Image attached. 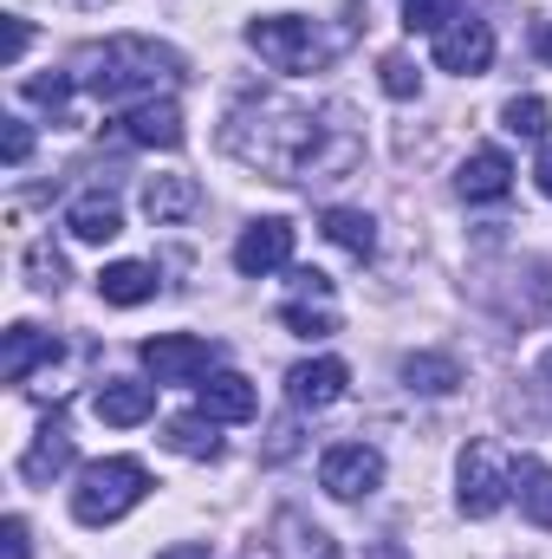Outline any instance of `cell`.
<instances>
[{"mask_svg": "<svg viewBox=\"0 0 552 559\" xmlns=\"http://www.w3.org/2000/svg\"><path fill=\"white\" fill-rule=\"evenodd\" d=\"M92 411L111 429H137L143 417H156V384H143V378H105L98 397H92Z\"/></svg>", "mask_w": 552, "mask_h": 559, "instance_id": "cell-13", "label": "cell"}, {"mask_svg": "<svg viewBox=\"0 0 552 559\" xmlns=\"http://www.w3.org/2000/svg\"><path fill=\"white\" fill-rule=\"evenodd\" d=\"M143 495H149V468H143L137 455H105V462H92V468L79 475V488H72V521H79V527H111V521H124V514L137 508Z\"/></svg>", "mask_w": 552, "mask_h": 559, "instance_id": "cell-3", "label": "cell"}, {"mask_svg": "<svg viewBox=\"0 0 552 559\" xmlns=\"http://www.w3.org/2000/svg\"><path fill=\"white\" fill-rule=\"evenodd\" d=\"M228 150L248 163V169H267L279 182H299V176H332L358 156V143L345 124H319L312 111L299 105H279V98H261V105H241L228 118Z\"/></svg>", "mask_w": 552, "mask_h": 559, "instance_id": "cell-1", "label": "cell"}, {"mask_svg": "<svg viewBox=\"0 0 552 559\" xmlns=\"http://www.w3.org/2000/svg\"><path fill=\"white\" fill-rule=\"evenodd\" d=\"M345 384H351V371H345L338 358H305V365L286 371V397H292L299 411H332V404L345 397Z\"/></svg>", "mask_w": 552, "mask_h": 559, "instance_id": "cell-11", "label": "cell"}, {"mask_svg": "<svg viewBox=\"0 0 552 559\" xmlns=\"http://www.w3.org/2000/svg\"><path fill=\"white\" fill-rule=\"evenodd\" d=\"M248 46H254L274 72H312V66H325V59L338 52V46L319 39L312 20H299V13H267V20H254V26H248Z\"/></svg>", "mask_w": 552, "mask_h": 559, "instance_id": "cell-4", "label": "cell"}, {"mask_svg": "<svg viewBox=\"0 0 552 559\" xmlns=\"http://www.w3.org/2000/svg\"><path fill=\"white\" fill-rule=\"evenodd\" d=\"M455 189H461L468 202H501V195L514 189V163H507V150H475V156L461 163Z\"/></svg>", "mask_w": 552, "mask_h": 559, "instance_id": "cell-17", "label": "cell"}, {"mask_svg": "<svg viewBox=\"0 0 552 559\" xmlns=\"http://www.w3.org/2000/svg\"><path fill=\"white\" fill-rule=\"evenodd\" d=\"M0 156H7V169H20V163L33 156V131H26L20 118H7V138H0Z\"/></svg>", "mask_w": 552, "mask_h": 559, "instance_id": "cell-30", "label": "cell"}, {"mask_svg": "<svg viewBox=\"0 0 552 559\" xmlns=\"http://www.w3.org/2000/svg\"><path fill=\"white\" fill-rule=\"evenodd\" d=\"M404 384L422 391V397H448V391L461 384V365H455L448 352H410V358H404Z\"/></svg>", "mask_w": 552, "mask_h": 559, "instance_id": "cell-23", "label": "cell"}, {"mask_svg": "<svg viewBox=\"0 0 552 559\" xmlns=\"http://www.w3.org/2000/svg\"><path fill=\"white\" fill-rule=\"evenodd\" d=\"M26 274H33V286L59 293V286H65V261H59V248H52V241H33V248H26Z\"/></svg>", "mask_w": 552, "mask_h": 559, "instance_id": "cell-28", "label": "cell"}, {"mask_svg": "<svg viewBox=\"0 0 552 559\" xmlns=\"http://www.w3.org/2000/svg\"><path fill=\"white\" fill-rule=\"evenodd\" d=\"M72 79H79V92H92L105 105H143L169 79H182V52H169L156 39H105V46L72 52Z\"/></svg>", "mask_w": 552, "mask_h": 559, "instance_id": "cell-2", "label": "cell"}, {"mask_svg": "<svg viewBox=\"0 0 552 559\" xmlns=\"http://www.w3.org/2000/svg\"><path fill=\"white\" fill-rule=\"evenodd\" d=\"M286 261H292V222L267 215V222L241 228V241H235V267L241 274H279Z\"/></svg>", "mask_w": 552, "mask_h": 559, "instance_id": "cell-9", "label": "cell"}, {"mask_svg": "<svg viewBox=\"0 0 552 559\" xmlns=\"http://www.w3.org/2000/svg\"><path fill=\"white\" fill-rule=\"evenodd\" d=\"M540 52H547V66H552V33H540Z\"/></svg>", "mask_w": 552, "mask_h": 559, "instance_id": "cell-34", "label": "cell"}, {"mask_svg": "<svg viewBox=\"0 0 552 559\" xmlns=\"http://www.w3.org/2000/svg\"><path fill=\"white\" fill-rule=\"evenodd\" d=\"M435 66L455 72V79L488 72V66H494V26H488V20H455V26H442V33H435Z\"/></svg>", "mask_w": 552, "mask_h": 559, "instance_id": "cell-8", "label": "cell"}, {"mask_svg": "<svg viewBox=\"0 0 552 559\" xmlns=\"http://www.w3.org/2000/svg\"><path fill=\"white\" fill-rule=\"evenodd\" d=\"M52 358H59V338L52 332H39V325H7L0 332V378L7 384H26L33 365H52Z\"/></svg>", "mask_w": 552, "mask_h": 559, "instance_id": "cell-12", "label": "cell"}, {"mask_svg": "<svg viewBox=\"0 0 552 559\" xmlns=\"http://www.w3.org/2000/svg\"><path fill=\"white\" fill-rule=\"evenodd\" d=\"M319 228H325V241L345 248L351 261H371V254H377V222H371L364 209H325Z\"/></svg>", "mask_w": 552, "mask_h": 559, "instance_id": "cell-21", "label": "cell"}, {"mask_svg": "<svg viewBox=\"0 0 552 559\" xmlns=\"http://www.w3.org/2000/svg\"><path fill=\"white\" fill-rule=\"evenodd\" d=\"M195 209H202L195 176H149V182H143V215H149L156 228H176V222H189Z\"/></svg>", "mask_w": 552, "mask_h": 559, "instance_id": "cell-15", "label": "cell"}, {"mask_svg": "<svg viewBox=\"0 0 552 559\" xmlns=\"http://www.w3.org/2000/svg\"><path fill=\"white\" fill-rule=\"evenodd\" d=\"M59 468H72V429H65V417H52L39 429V442L20 455V475L26 481H52Z\"/></svg>", "mask_w": 552, "mask_h": 559, "instance_id": "cell-20", "label": "cell"}, {"mask_svg": "<svg viewBox=\"0 0 552 559\" xmlns=\"http://www.w3.org/2000/svg\"><path fill=\"white\" fill-rule=\"evenodd\" d=\"M195 411L208 423H248L261 411V397H254V384H248L241 371H215V378L195 391Z\"/></svg>", "mask_w": 552, "mask_h": 559, "instance_id": "cell-14", "label": "cell"}, {"mask_svg": "<svg viewBox=\"0 0 552 559\" xmlns=\"http://www.w3.org/2000/svg\"><path fill=\"white\" fill-rule=\"evenodd\" d=\"M124 138L131 143H149V150H176L182 143V111L176 98H143L124 111Z\"/></svg>", "mask_w": 552, "mask_h": 559, "instance_id": "cell-16", "label": "cell"}, {"mask_svg": "<svg viewBox=\"0 0 552 559\" xmlns=\"http://www.w3.org/2000/svg\"><path fill=\"white\" fill-rule=\"evenodd\" d=\"M0 559H26V521H20V514L0 527Z\"/></svg>", "mask_w": 552, "mask_h": 559, "instance_id": "cell-31", "label": "cell"}, {"mask_svg": "<svg viewBox=\"0 0 552 559\" xmlns=\"http://www.w3.org/2000/svg\"><path fill=\"white\" fill-rule=\"evenodd\" d=\"M533 182H540V195L552 202V150H540V169H533Z\"/></svg>", "mask_w": 552, "mask_h": 559, "instance_id": "cell-33", "label": "cell"}, {"mask_svg": "<svg viewBox=\"0 0 552 559\" xmlns=\"http://www.w3.org/2000/svg\"><path fill=\"white\" fill-rule=\"evenodd\" d=\"M547 371H552V358H547Z\"/></svg>", "mask_w": 552, "mask_h": 559, "instance_id": "cell-35", "label": "cell"}, {"mask_svg": "<svg viewBox=\"0 0 552 559\" xmlns=\"http://www.w3.org/2000/svg\"><path fill=\"white\" fill-rule=\"evenodd\" d=\"M267 547H274V559H345V554H338V540H332L319 521H305L299 508H279V514H274Z\"/></svg>", "mask_w": 552, "mask_h": 559, "instance_id": "cell-10", "label": "cell"}, {"mask_svg": "<svg viewBox=\"0 0 552 559\" xmlns=\"http://www.w3.org/2000/svg\"><path fill=\"white\" fill-rule=\"evenodd\" d=\"M501 124H507L514 138H547L552 111H547V98H507V111H501Z\"/></svg>", "mask_w": 552, "mask_h": 559, "instance_id": "cell-27", "label": "cell"}, {"mask_svg": "<svg viewBox=\"0 0 552 559\" xmlns=\"http://www.w3.org/2000/svg\"><path fill=\"white\" fill-rule=\"evenodd\" d=\"M163 442H169L176 455H195V462H215V455H221V436H215V423L202 417V411H195V417H176L163 429Z\"/></svg>", "mask_w": 552, "mask_h": 559, "instance_id": "cell-24", "label": "cell"}, {"mask_svg": "<svg viewBox=\"0 0 552 559\" xmlns=\"http://www.w3.org/2000/svg\"><path fill=\"white\" fill-rule=\"evenodd\" d=\"M26 39H33V26H26L20 13H7V66H20V52H26Z\"/></svg>", "mask_w": 552, "mask_h": 559, "instance_id": "cell-32", "label": "cell"}, {"mask_svg": "<svg viewBox=\"0 0 552 559\" xmlns=\"http://www.w3.org/2000/svg\"><path fill=\"white\" fill-rule=\"evenodd\" d=\"M65 228H72L79 241L105 248V241H118V235H124V215H118V202H111L105 189H92V195H79V202L65 209Z\"/></svg>", "mask_w": 552, "mask_h": 559, "instance_id": "cell-18", "label": "cell"}, {"mask_svg": "<svg viewBox=\"0 0 552 559\" xmlns=\"http://www.w3.org/2000/svg\"><path fill=\"white\" fill-rule=\"evenodd\" d=\"M461 20V0H404V26L410 33H442Z\"/></svg>", "mask_w": 552, "mask_h": 559, "instance_id": "cell-26", "label": "cell"}, {"mask_svg": "<svg viewBox=\"0 0 552 559\" xmlns=\"http://www.w3.org/2000/svg\"><path fill=\"white\" fill-rule=\"evenodd\" d=\"M377 72H384V92H391V98H416V92H422V79H416V66L404 52H391Z\"/></svg>", "mask_w": 552, "mask_h": 559, "instance_id": "cell-29", "label": "cell"}, {"mask_svg": "<svg viewBox=\"0 0 552 559\" xmlns=\"http://www.w3.org/2000/svg\"><path fill=\"white\" fill-rule=\"evenodd\" d=\"M208 365H215V345L195 338V332H156V338H143V371L156 384H195V378H208Z\"/></svg>", "mask_w": 552, "mask_h": 559, "instance_id": "cell-7", "label": "cell"}, {"mask_svg": "<svg viewBox=\"0 0 552 559\" xmlns=\"http://www.w3.org/2000/svg\"><path fill=\"white\" fill-rule=\"evenodd\" d=\"M98 293H105V306H143V299H156V267H143V261H111V267L98 274Z\"/></svg>", "mask_w": 552, "mask_h": 559, "instance_id": "cell-22", "label": "cell"}, {"mask_svg": "<svg viewBox=\"0 0 552 559\" xmlns=\"http://www.w3.org/2000/svg\"><path fill=\"white\" fill-rule=\"evenodd\" d=\"M455 481H461V514H468V521H488V514H501L507 495H514V462H507L494 442H468Z\"/></svg>", "mask_w": 552, "mask_h": 559, "instance_id": "cell-5", "label": "cell"}, {"mask_svg": "<svg viewBox=\"0 0 552 559\" xmlns=\"http://www.w3.org/2000/svg\"><path fill=\"white\" fill-rule=\"evenodd\" d=\"M514 501H520V514H527L533 527L552 534V468L540 455H520V462H514Z\"/></svg>", "mask_w": 552, "mask_h": 559, "instance_id": "cell-19", "label": "cell"}, {"mask_svg": "<svg viewBox=\"0 0 552 559\" xmlns=\"http://www.w3.org/2000/svg\"><path fill=\"white\" fill-rule=\"evenodd\" d=\"M319 488L338 495V501H364V495L384 488V455L371 442H332L319 455Z\"/></svg>", "mask_w": 552, "mask_h": 559, "instance_id": "cell-6", "label": "cell"}, {"mask_svg": "<svg viewBox=\"0 0 552 559\" xmlns=\"http://www.w3.org/2000/svg\"><path fill=\"white\" fill-rule=\"evenodd\" d=\"M279 319H286L299 338H332V332H338V312H332L325 299H319V306H305V299H286V306H279Z\"/></svg>", "mask_w": 552, "mask_h": 559, "instance_id": "cell-25", "label": "cell"}]
</instances>
